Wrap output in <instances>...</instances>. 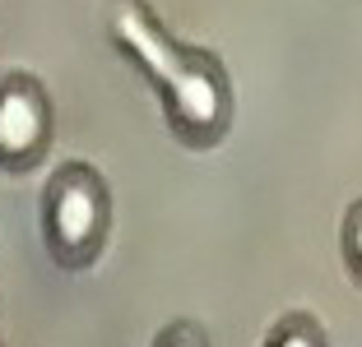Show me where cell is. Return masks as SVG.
<instances>
[{"instance_id":"cell-6","label":"cell","mask_w":362,"mask_h":347,"mask_svg":"<svg viewBox=\"0 0 362 347\" xmlns=\"http://www.w3.org/2000/svg\"><path fill=\"white\" fill-rule=\"evenodd\" d=\"M153 347H209V334H204L200 324H191V319H172V324L153 338Z\"/></svg>"},{"instance_id":"cell-3","label":"cell","mask_w":362,"mask_h":347,"mask_svg":"<svg viewBox=\"0 0 362 347\" xmlns=\"http://www.w3.org/2000/svg\"><path fill=\"white\" fill-rule=\"evenodd\" d=\"M52 148V102L33 74L0 79V167L28 171Z\"/></svg>"},{"instance_id":"cell-2","label":"cell","mask_w":362,"mask_h":347,"mask_svg":"<svg viewBox=\"0 0 362 347\" xmlns=\"http://www.w3.org/2000/svg\"><path fill=\"white\" fill-rule=\"evenodd\" d=\"M112 231V195L88 162H65L42 190V241L56 269L79 274L103 255Z\"/></svg>"},{"instance_id":"cell-1","label":"cell","mask_w":362,"mask_h":347,"mask_svg":"<svg viewBox=\"0 0 362 347\" xmlns=\"http://www.w3.org/2000/svg\"><path fill=\"white\" fill-rule=\"evenodd\" d=\"M107 37L158 88L168 130L186 148H214L228 135L233 88H228V70L209 51L177 42L144 0H112L107 5Z\"/></svg>"},{"instance_id":"cell-5","label":"cell","mask_w":362,"mask_h":347,"mask_svg":"<svg viewBox=\"0 0 362 347\" xmlns=\"http://www.w3.org/2000/svg\"><path fill=\"white\" fill-rule=\"evenodd\" d=\"M339 250H344V269H349V278L362 287V200H353V209L344 213Z\"/></svg>"},{"instance_id":"cell-4","label":"cell","mask_w":362,"mask_h":347,"mask_svg":"<svg viewBox=\"0 0 362 347\" xmlns=\"http://www.w3.org/2000/svg\"><path fill=\"white\" fill-rule=\"evenodd\" d=\"M265 347H330V338H325L320 319H311V315H302V310H293V315H284L279 324H269Z\"/></svg>"}]
</instances>
